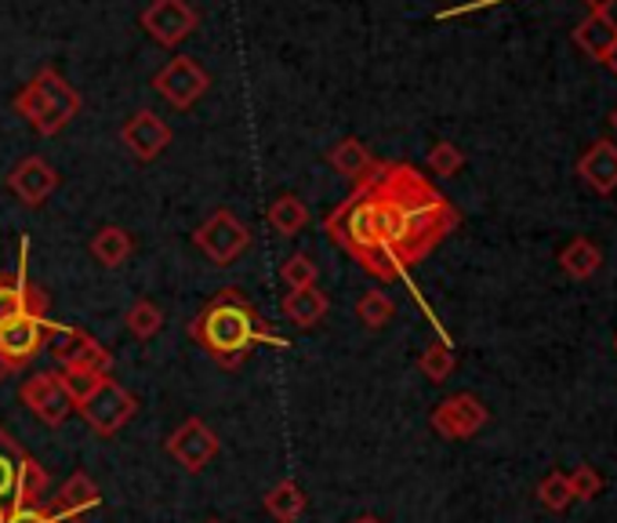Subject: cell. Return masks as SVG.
<instances>
[{
  "instance_id": "6da1fadb",
  "label": "cell",
  "mask_w": 617,
  "mask_h": 523,
  "mask_svg": "<svg viewBox=\"0 0 617 523\" xmlns=\"http://www.w3.org/2000/svg\"><path fill=\"white\" fill-rule=\"evenodd\" d=\"M371 218L392 280L418 266L462 222L457 207L414 164H378L371 178Z\"/></svg>"
},
{
  "instance_id": "7a4b0ae2",
  "label": "cell",
  "mask_w": 617,
  "mask_h": 523,
  "mask_svg": "<svg viewBox=\"0 0 617 523\" xmlns=\"http://www.w3.org/2000/svg\"><path fill=\"white\" fill-rule=\"evenodd\" d=\"M189 335L226 371H236L240 363H247L258 342H272L277 349L287 346L269 327H261L258 309L240 295V287H222L212 302L196 312V320L189 324Z\"/></svg>"
},
{
  "instance_id": "3957f363",
  "label": "cell",
  "mask_w": 617,
  "mask_h": 523,
  "mask_svg": "<svg viewBox=\"0 0 617 523\" xmlns=\"http://www.w3.org/2000/svg\"><path fill=\"white\" fill-rule=\"evenodd\" d=\"M48 488H51L48 469L0 425V523L16 509L44 505Z\"/></svg>"
},
{
  "instance_id": "277c9868",
  "label": "cell",
  "mask_w": 617,
  "mask_h": 523,
  "mask_svg": "<svg viewBox=\"0 0 617 523\" xmlns=\"http://www.w3.org/2000/svg\"><path fill=\"white\" fill-rule=\"evenodd\" d=\"M44 349L55 357V363H62V371L76 368V371L110 375V368H113V352L102 346L99 338H91L88 331H81V327H70V324L51 320Z\"/></svg>"
},
{
  "instance_id": "5b68a950",
  "label": "cell",
  "mask_w": 617,
  "mask_h": 523,
  "mask_svg": "<svg viewBox=\"0 0 617 523\" xmlns=\"http://www.w3.org/2000/svg\"><path fill=\"white\" fill-rule=\"evenodd\" d=\"M76 414L84 418L91 433L102 437V440H110V437L121 433L131 418L138 414V400L131 397L121 382H113V378L106 375V378H102V386L91 392V400Z\"/></svg>"
},
{
  "instance_id": "8992f818",
  "label": "cell",
  "mask_w": 617,
  "mask_h": 523,
  "mask_svg": "<svg viewBox=\"0 0 617 523\" xmlns=\"http://www.w3.org/2000/svg\"><path fill=\"white\" fill-rule=\"evenodd\" d=\"M193 244H196V252L207 255V262H215V266H233V262L251 247V229H247L233 212L222 207V212H215L193 233Z\"/></svg>"
},
{
  "instance_id": "52a82bcc",
  "label": "cell",
  "mask_w": 617,
  "mask_h": 523,
  "mask_svg": "<svg viewBox=\"0 0 617 523\" xmlns=\"http://www.w3.org/2000/svg\"><path fill=\"white\" fill-rule=\"evenodd\" d=\"M153 88L161 91V99L167 102V106L189 110L207 95V88H212V73H207L193 55H175L161 73L153 76Z\"/></svg>"
},
{
  "instance_id": "ba28073f",
  "label": "cell",
  "mask_w": 617,
  "mask_h": 523,
  "mask_svg": "<svg viewBox=\"0 0 617 523\" xmlns=\"http://www.w3.org/2000/svg\"><path fill=\"white\" fill-rule=\"evenodd\" d=\"M164 451L175 458L186 473H200V469H207L218 458L222 440L204 418H186V422L164 440Z\"/></svg>"
},
{
  "instance_id": "9c48e42d",
  "label": "cell",
  "mask_w": 617,
  "mask_h": 523,
  "mask_svg": "<svg viewBox=\"0 0 617 523\" xmlns=\"http://www.w3.org/2000/svg\"><path fill=\"white\" fill-rule=\"evenodd\" d=\"M487 422H491L487 403H483L480 397H472V392L448 397L429 414V425L436 429L443 440H469V437H476Z\"/></svg>"
},
{
  "instance_id": "30bf717a",
  "label": "cell",
  "mask_w": 617,
  "mask_h": 523,
  "mask_svg": "<svg viewBox=\"0 0 617 523\" xmlns=\"http://www.w3.org/2000/svg\"><path fill=\"white\" fill-rule=\"evenodd\" d=\"M48 327V312H22V317L0 327V357L11 363V371H22L25 363H33L37 352L44 349Z\"/></svg>"
},
{
  "instance_id": "8fae6325",
  "label": "cell",
  "mask_w": 617,
  "mask_h": 523,
  "mask_svg": "<svg viewBox=\"0 0 617 523\" xmlns=\"http://www.w3.org/2000/svg\"><path fill=\"white\" fill-rule=\"evenodd\" d=\"M138 22L156 44L178 48L196 30L200 16H196V8L189 0H153V4L138 16Z\"/></svg>"
},
{
  "instance_id": "7c38bea8",
  "label": "cell",
  "mask_w": 617,
  "mask_h": 523,
  "mask_svg": "<svg viewBox=\"0 0 617 523\" xmlns=\"http://www.w3.org/2000/svg\"><path fill=\"white\" fill-rule=\"evenodd\" d=\"M19 400L30 408L37 418H41L44 425H62L65 418H70L73 411V403L65 400V392H62V382H59V375L55 371H41V375H33V378H25V382L19 386Z\"/></svg>"
},
{
  "instance_id": "4fadbf2b",
  "label": "cell",
  "mask_w": 617,
  "mask_h": 523,
  "mask_svg": "<svg viewBox=\"0 0 617 523\" xmlns=\"http://www.w3.org/2000/svg\"><path fill=\"white\" fill-rule=\"evenodd\" d=\"M8 189L16 193L25 207H41L48 196L59 189V172L44 161V156H25V161L11 167Z\"/></svg>"
},
{
  "instance_id": "5bb4252c",
  "label": "cell",
  "mask_w": 617,
  "mask_h": 523,
  "mask_svg": "<svg viewBox=\"0 0 617 523\" xmlns=\"http://www.w3.org/2000/svg\"><path fill=\"white\" fill-rule=\"evenodd\" d=\"M121 139H124V146L135 153V161L150 164L171 146V127L153 110H138V113H131V121L121 127Z\"/></svg>"
},
{
  "instance_id": "9a60e30c",
  "label": "cell",
  "mask_w": 617,
  "mask_h": 523,
  "mask_svg": "<svg viewBox=\"0 0 617 523\" xmlns=\"http://www.w3.org/2000/svg\"><path fill=\"white\" fill-rule=\"evenodd\" d=\"M44 505H48V513L55 520H81L84 513H91V509L102 505V491H99V483L81 469V473H73L70 480H65L62 491L51 502H44Z\"/></svg>"
},
{
  "instance_id": "2e32d148",
  "label": "cell",
  "mask_w": 617,
  "mask_h": 523,
  "mask_svg": "<svg viewBox=\"0 0 617 523\" xmlns=\"http://www.w3.org/2000/svg\"><path fill=\"white\" fill-rule=\"evenodd\" d=\"M22 312H48L44 291H37V287H30V280H25V266L8 273V277H0V327L22 317Z\"/></svg>"
},
{
  "instance_id": "e0dca14e",
  "label": "cell",
  "mask_w": 617,
  "mask_h": 523,
  "mask_svg": "<svg viewBox=\"0 0 617 523\" xmlns=\"http://www.w3.org/2000/svg\"><path fill=\"white\" fill-rule=\"evenodd\" d=\"M577 175H582V182L588 189L596 193H614L617 189V146L607 139L593 142L582 156H577Z\"/></svg>"
},
{
  "instance_id": "ac0fdd59",
  "label": "cell",
  "mask_w": 617,
  "mask_h": 523,
  "mask_svg": "<svg viewBox=\"0 0 617 523\" xmlns=\"http://www.w3.org/2000/svg\"><path fill=\"white\" fill-rule=\"evenodd\" d=\"M574 44L582 48L588 59H596V62L607 59V51L617 44V22L610 16V8H593V11H588V16L577 22Z\"/></svg>"
},
{
  "instance_id": "d6986e66",
  "label": "cell",
  "mask_w": 617,
  "mask_h": 523,
  "mask_svg": "<svg viewBox=\"0 0 617 523\" xmlns=\"http://www.w3.org/2000/svg\"><path fill=\"white\" fill-rule=\"evenodd\" d=\"M284 320H291L301 331H309V327H317L327 312H331V298H327L317 284L312 287H298V291H287L284 302H280Z\"/></svg>"
},
{
  "instance_id": "ffe728a7",
  "label": "cell",
  "mask_w": 617,
  "mask_h": 523,
  "mask_svg": "<svg viewBox=\"0 0 617 523\" xmlns=\"http://www.w3.org/2000/svg\"><path fill=\"white\" fill-rule=\"evenodd\" d=\"M11 106H16V113L22 116V121H25V124H33L37 135H44V139L59 135V131L65 127V121H62V116H59L55 110L48 106L44 95H41V91H37L33 81L25 84L16 99H11Z\"/></svg>"
},
{
  "instance_id": "44dd1931",
  "label": "cell",
  "mask_w": 617,
  "mask_h": 523,
  "mask_svg": "<svg viewBox=\"0 0 617 523\" xmlns=\"http://www.w3.org/2000/svg\"><path fill=\"white\" fill-rule=\"evenodd\" d=\"M33 84H37V91L44 95L48 106L55 110L65 124H70L73 116L81 113V95H76V91L70 88V81H65V76H62L59 70H51V65H48V70H41V73L33 76Z\"/></svg>"
},
{
  "instance_id": "7402d4cb",
  "label": "cell",
  "mask_w": 617,
  "mask_h": 523,
  "mask_svg": "<svg viewBox=\"0 0 617 523\" xmlns=\"http://www.w3.org/2000/svg\"><path fill=\"white\" fill-rule=\"evenodd\" d=\"M91 255H95L99 266L106 269H121L124 262L135 255V240L124 226H102L95 237H91Z\"/></svg>"
},
{
  "instance_id": "603a6c76",
  "label": "cell",
  "mask_w": 617,
  "mask_h": 523,
  "mask_svg": "<svg viewBox=\"0 0 617 523\" xmlns=\"http://www.w3.org/2000/svg\"><path fill=\"white\" fill-rule=\"evenodd\" d=\"M327 161H331L335 172L341 178H349V182H360L378 164L374 156H371V150H367L360 139H341L338 146L327 153Z\"/></svg>"
},
{
  "instance_id": "cb8c5ba5",
  "label": "cell",
  "mask_w": 617,
  "mask_h": 523,
  "mask_svg": "<svg viewBox=\"0 0 617 523\" xmlns=\"http://www.w3.org/2000/svg\"><path fill=\"white\" fill-rule=\"evenodd\" d=\"M599 266H603V252L588 237H574L559 252V269L567 273L570 280H588L593 273H599Z\"/></svg>"
},
{
  "instance_id": "d4e9b609",
  "label": "cell",
  "mask_w": 617,
  "mask_h": 523,
  "mask_svg": "<svg viewBox=\"0 0 617 523\" xmlns=\"http://www.w3.org/2000/svg\"><path fill=\"white\" fill-rule=\"evenodd\" d=\"M269 226L280 233V237H295L309 226V204L295 193H284L269 204Z\"/></svg>"
},
{
  "instance_id": "484cf974",
  "label": "cell",
  "mask_w": 617,
  "mask_h": 523,
  "mask_svg": "<svg viewBox=\"0 0 617 523\" xmlns=\"http://www.w3.org/2000/svg\"><path fill=\"white\" fill-rule=\"evenodd\" d=\"M306 491L298 488L295 480H280L277 488L266 494V513L277 523H298L306 513Z\"/></svg>"
},
{
  "instance_id": "4316f807",
  "label": "cell",
  "mask_w": 617,
  "mask_h": 523,
  "mask_svg": "<svg viewBox=\"0 0 617 523\" xmlns=\"http://www.w3.org/2000/svg\"><path fill=\"white\" fill-rule=\"evenodd\" d=\"M124 324H127V331L135 335V338L150 342V338H156V335L164 331V309L156 306V302H150V298H138V302L127 309Z\"/></svg>"
},
{
  "instance_id": "83f0119b",
  "label": "cell",
  "mask_w": 617,
  "mask_h": 523,
  "mask_svg": "<svg viewBox=\"0 0 617 523\" xmlns=\"http://www.w3.org/2000/svg\"><path fill=\"white\" fill-rule=\"evenodd\" d=\"M457 368V357H454V349L448 342H436V346H429L422 357H418V371H422L432 386H443L448 378L454 375Z\"/></svg>"
},
{
  "instance_id": "f1b7e54d",
  "label": "cell",
  "mask_w": 617,
  "mask_h": 523,
  "mask_svg": "<svg viewBox=\"0 0 617 523\" xmlns=\"http://www.w3.org/2000/svg\"><path fill=\"white\" fill-rule=\"evenodd\" d=\"M357 317L363 320V327H371V331H382V327H389L392 317H397V302H392L385 291H367L357 302Z\"/></svg>"
},
{
  "instance_id": "f546056e",
  "label": "cell",
  "mask_w": 617,
  "mask_h": 523,
  "mask_svg": "<svg viewBox=\"0 0 617 523\" xmlns=\"http://www.w3.org/2000/svg\"><path fill=\"white\" fill-rule=\"evenodd\" d=\"M102 378L106 375H95V371H76V368H65L59 375V382H62V392H65V400L73 403V411H81L84 403L91 400V392H95L102 386Z\"/></svg>"
},
{
  "instance_id": "4dcf8cb0",
  "label": "cell",
  "mask_w": 617,
  "mask_h": 523,
  "mask_svg": "<svg viewBox=\"0 0 617 523\" xmlns=\"http://www.w3.org/2000/svg\"><path fill=\"white\" fill-rule=\"evenodd\" d=\"M537 502H542L548 513H563V509H570V502H574L570 480L563 473H548L542 483H537Z\"/></svg>"
},
{
  "instance_id": "1f68e13d",
  "label": "cell",
  "mask_w": 617,
  "mask_h": 523,
  "mask_svg": "<svg viewBox=\"0 0 617 523\" xmlns=\"http://www.w3.org/2000/svg\"><path fill=\"white\" fill-rule=\"evenodd\" d=\"M280 280L287 284V291H298V287H312L317 284V262H312L309 255H291L284 258L280 266Z\"/></svg>"
},
{
  "instance_id": "d6a6232c",
  "label": "cell",
  "mask_w": 617,
  "mask_h": 523,
  "mask_svg": "<svg viewBox=\"0 0 617 523\" xmlns=\"http://www.w3.org/2000/svg\"><path fill=\"white\" fill-rule=\"evenodd\" d=\"M465 167V153L454 146V142H436L429 150V172L440 178H454Z\"/></svg>"
},
{
  "instance_id": "836d02e7",
  "label": "cell",
  "mask_w": 617,
  "mask_h": 523,
  "mask_svg": "<svg viewBox=\"0 0 617 523\" xmlns=\"http://www.w3.org/2000/svg\"><path fill=\"white\" fill-rule=\"evenodd\" d=\"M567 480H570V494H574V502H593V499H599V491H603V476L596 473L593 465H577Z\"/></svg>"
},
{
  "instance_id": "e575fe53",
  "label": "cell",
  "mask_w": 617,
  "mask_h": 523,
  "mask_svg": "<svg viewBox=\"0 0 617 523\" xmlns=\"http://www.w3.org/2000/svg\"><path fill=\"white\" fill-rule=\"evenodd\" d=\"M4 523H51V513H48V505H25V509H16Z\"/></svg>"
},
{
  "instance_id": "d590c367",
  "label": "cell",
  "mask_w": 617,
  "mask_h": 523,
  "mask_svg": "<svg viewBox=\"0 0 617 523\" xmlns=\"http://www.w3.org/2000/svg\"><path fill=\"white\" fill-rule=\"evenodd\" d=\"M603 65H607V70H610V73L617 76V44H614V48L607 51V59H603Z\"/></svg>"
},
{
  "instance_id": "8d00e7d4",
  "label": "cell",
  "mask_w": 617,
  "mask_h": 523,
  "mask_svg": "<svg viewBox=\"0 0 617 523\" xmlns=\"http://www.w3.org/2000/svg\"><path fill=\"white\" fill-rule=\"evenodd\" d=\"M11 375H16V371H11V363H8L4 357H0V386H4Z\"/></svg>"
},
{
  "instance_id": "74e56055",
  "label": "cell",
  "mask_w": 617,
  "mask_h": 523,
  "mask_svg": "<svg viewBox=\"0 0 617 523\" xmlns=\"http://www.w3.org/2000/svg\"><path fill=\"white\" fill-rule=\"evenodd\" d=\"M352 523H382V520H378L374 513H363V516H357V520H352Z\"/></svg>"
},
{
  "instance_id": "f35d334b",
  "label": "cell",
  "mask_w": 617,
  "mask_h": 523,
  "mask_svg": "<svg viewBox=\"0 0 617 523\" xmlns=\"http://www.w3.org/2000/svg\"><path fill=\"white\" fill-rule=\"evenodd\" d=\"M588 4H593V8H610L614 0H588Z\"/></svg>"
},
{
  "instance_id": "ab89813d",
  "label": "cell",
  "mask_w": 617,
  "mask_h": 523,
  "mask_svg": "<svg viewBox=\"0 0 617 523\" xmlns=\"http://www.w3.org/2000/svg\"><path fill=\"white\" fill-rule=\"evenodd\" d=\"M610 127L617 131V106H614V113H610Z\"/></svg>"
},
{
  "instance_id": "60d3db41",
  "label": "cell",
  "mask_w": 617,
  "mask_h": 523,
  "mask_svg": "<svg viewBox=\"0 0 617 523\" xmlns=\"http://www.w3.org/2000/svg\"><path fill=\"white\" fill-rule=\"evenodd\" d=\"M51 523H81V520H55V516H51Z\"/></svg>"
},
{
  "instance_id": "b9f144b4",
  "label": "cell",
  "mask_w": 617,
  "mask_h": 523,
  "mask_svg": "<svg viewBox=\"0 0 617 523\" xmlns=\"http://www.w3.org/2000/svg\"><path fill=\"white\" fill-rule=\"evenodd\" d=\"M207 523H222V520H207Z\"/></svg>"
},
{
  "instance_id": "7bdbcfd3",
  "label": "cell",
  "mask_w": 617,
  "mask_h": 523,
  "mask_svg": "<svg viewBox=\"0 0 617 523\" xmlns=\"http://www.w3.org/2000/svg\"><path fill=\"white\" fill-rule=\"evenodd\" d=\"M614 349H617V342H614Z\"/></svg>"
}]
</instances>
